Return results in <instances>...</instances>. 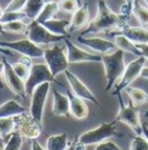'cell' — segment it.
Listing matches in <instances>:
<instances>
[{"mask_svg":"<svg viewBox=\"0 0 148 150\" xmlns=\"http://www.w3.org/2000/svg\"><path fill=\"white\" fill-rule=\"evenodd\" d=\"M46 81H49V83H54L56 81V79L53 78L49 67L46 64H42V63L33 64L31 68H30V72H29L28 78L24 80L27 96H31L33 91L38 85H40L43 83H46Z\"/></svg>","mask_w":148,"mask_h":150,"instance_id":"9","label":"cell"},{"mask_svg":"<svg viewBox=\"0 0 148 150\" xmlns=\"http://www.w3.org/2000/svg\"><path fill=\"white\" fill-rule=\"evenodd\" d=\"M145 2H146V5H147V7H148V0H145Z\"/></svg>","mask_w":148,"mask_h":150,"instance_id":"50","label":"cell"},{"mask_svg":"<svg viewBox=\"0 0 148 150\" xmlns=\"http://www.w3.org/2000/svg\"><path fill=\"white\" fill-rule=\"evenodd\" d=\"M70 147V142L66 133L50 135L46 140V150H66Z\"/></svg>","mask_w":148,"mask_h":150,"instance_id":"23","label":"cell"},{"mask_svg":"<svg viewBox=\"0 0 148 150\" xmlns=\"http://www.w3.org/2000/svg\"><path fill=\"white\" fill-rule=\"evenodd\" d=\"M0 90H1V88H0Z\"/></svg>","mask_w":148,"mask_h":150,"instance_id":"51","label":"cell"},{"mask_svg":"<svg viewBox=\"0 0 148 150\" xmlns=\"http://www.w3.org/2000/svg\"><path fill=\"white\" fill-rule=\"evenodd\" d=\"M95 150H121L114 142L112 141H103L97 144Z\"/></svg>","mask_w":148,"mask_h":150,"instance_id":"36","label":"cell"},{"mask_svg":"<svg viewBox=\"0 0 148 150\" xmlns=\"http://www.w3.org/2000/svg\"><path fill=\"white\" fill-rule=\"evenodd\" d=\"M64 72H65L66 79H67V81H68V84L71 86V91L76 97H79V98H81L83 100H87V101H91L93 104H95L97 106L100 105V103L97 101V99L94 96V93L88 88V86L80 78H77L74 74H72L68 69L65 70Z\"/></svg>","mask_w":148,"mask_h":150,"instance_id":"14","label":"cell"},{"mask_svg":"<svg viewBox=\"0 0 148 150\" xmlns=\"http://www.w3.org/2000/svg\"><path fill=\"white\" fill-rule=\"evenodd\" d=\"M43 58L45 61V64L49 67L53 78H56V76L68 69L70 63L67 59L65 47H60L54 43L52 47L44 50Z\"/></svg>","mask_w":148,"mask_h":150,"instance_id":"4","label":"cell"},{"mask_svg":"<svg viewBox=\"0 0 148 150\" xmlns=\"http://www.w3.org/2000/svg\"><path fill=\"white\" fill-rule=\"evenodd\" d=\"M15 127L14 132L17 133L23 140H35L40 135L42 132V122L35 120L31 115H27L26 113L14 116Z\"/></svg>","mask_w":148,"mask_h":150,"instance_id":"5","label":"cell"},{"mask_svg":"<svg viewBox=\"0 0 148 150\" xmlns=\"http://www.w3.org/2000/svg\"><path fill=\"white\" fill-rule=\"evenodd\" d=\"M137 47H138L139 50L141 51L142 56H145L146 59H148V43H145V44H137Z\"/></svg>","mask_w":148,"mask_h":150,"instance_id":"38","label":"cell"},{"mask_svg":"<svg viewBox=\"0 0 148 150\" xmlns=\"http://www.w3.org/2000/svg\"><path fill=\"white\" fill-rule=\"evenodd\" d=\"M145 63H146V57L145 56H139L137 59L130 62L126 65L123 75L120 77V80L118 81L114 90L112 91V96H117V97L120 96V92L123 90H125L126 87H128L140 76L142 68L145 67Z\"/></svg>","mask_w":148,"mask_h":150,"instance_id":"7","label":"cell"},{"mask_svg":"<svg viewBox=\"0 0 148 150\" xmlns=\"http://www.w3.org/2000/svg\"><path fill=\"white\" fill-rule=\"evenodd\" d=\"M134 0H125V5L121 7V15L128 16L130 18V13H132V6H133Z\"/></svg>","mask_w":148,"mask_h":150,"instance_id":"37","label":"cell"},{"mask_svg":"<svg viewBox=\"0 0 148 150\" xmlns=\"http://www.w3.org/2000/svg\"><path fill=\"white\" fill-rule=\"evenodd\" d=\"M126 93L132 100L133 105H144L148 101V93L146 91L137 87H126Z\"/></svg>","mask_w":148,"mask_h":150,"instance_id":"26","label":"cell"},{"mask_svg":"<svg viewBox=\"0 0 148 150\" xmlns=\"http://www.w3.org/2000/svg\"><path fill=\"white\" fill-rule=\"evenodd\" d=\"M2 25H3L5 32L16 33V34H26L27 28H28V25H26L22 20L10 21V22H6V23H2Z\"/></svg>","mask_w":148,"mask_h":150,"instance_id":"29","label":"cell"},{"mask_svg":"<svg viewBox=\"0 0 148 150\" xmlns=\"http://www.w3.org/2000/svg\"><path fill=\"white\" fill-rule=\"evenodd\" d=\"M49 1H51V0H28L23 8V12L26 13L27 18H29L31 20H36V18L39 15L43 7Z\"/></svg>","mask_w":148,"mask_h":150,"instance_id":"24","label":"cell"},{"mask_svg":"<svg viewBox=\"0 0 148 150\" xmlns=\"http://www.w3.org/2000/svg\"><path fill=\"white\" fill-rule=\"evenodd\" d=\"M26 113V108L20 105L16 100H7L2 105H0V119L3 117H14L16 115Z\"/></svg>","mask_w":148,"mask_h":150,"instance_id":"21","label":"cell"},{"mask_svg":"<svg viewBox=\"0 0 148 150\" xmlns=\"http://www.w3.org/2000/svg\"><path fill=\"white\" fill-rule=\"evenodd\" d=\"M3 87V62H0V88Z\"/></svg>","mask_w":148,"mask_h":150,"instance_id":"40","label":"cell"},{"mask_svg":"<svg viewBox=\"0 0 148 150\" xmlns=\"http://www.w3.org/2000/svg\"><path fill=\"white\" fill-rule=\"evenodd\" d=\"M58 11H59L58 2L51 0V1L46 2V5L43 7V9L40 11L39 15L36 18V21L37 22H39V23H44L45 21L53 19Z\"/></svg>","mask_w":148,"mask_h":150,"instance_id":"25","label":"cell"},{"mask_svg":"<svg viewBox=\"0 0 148 150\" xmlns=\"http://www.w3.org/2000/svg\"><path fill=\"white\" fill-rule=\"evenodd\" d=\"M130 150H148V141L145 139V136L137 135L132 139Z\"/></svg>","mask_w":148,"mask_h":150,"instance_id":"34","label":"cell"},{"mask_svg":"<svg viewBox=\"0 0 148 150\" xmlns=\"http://www.w3.org/2000/svg\"><path fill=\"white\" fill-rule=\"evenodd\" d=\"M26 36L37 45H39V44H52V43H57L59 41H64L65 38H67L66 36L56 35V34L51 33L42 23L37 22L36 20H31V22L28 25Z\"/></svg>","mask_w":148,"mask_h":150,"instance_id":"8","label":"cell"},{"mask_svg":"<svg viewBox=\"0 0 148 150\" xmlns=\"http://www.w3.org/2000/svg\"><path fill=\"white\" fill-rule=\"evenodd\" d=\"M24 18H27V15L23 11H20V12H5L3 11V13L0 18V22L6 23V22H10V21H16V20H23Z\"/></svg>","mask_w":148,"mask_h":150,"instance_id":"32","label":"cell"},{"mask_svg":"<svg viewBox=\"0 0 148 150\" xmlns=\"http://www.w3.org/2000/svg\"><path fill=\"white\" fill-rule=\"evenodd\" d=\"M23 143V139L15 132H13L5 142V146L1 150H20Z\"/></svg>","mask_w":148,"mask_h":150,"instance_id":"28","label":"cell"},{"mask_svg":"<svg viewBox=\"0 0 148 150\" xmlns=\"http://www.w3.org/2000/svg\"><path fill=\"white\" fill-rule=\"evenodd\" d=\"M128 20V16L125 15H118L113 11H111L109 6L104 0L97 1V14L96 16L88 23L87 28L82 32V36L89 33H109L111 30H114L117 28L121 29L126 21Z\"/></svg>","mask_w":148,"mask_h":150,"instance_id":"1","label":"cell"},{"mask_svg":"<svg viewBox=\"0 0 148 150\" xmlns=\"http://www.w3.org/2000/svg\"><path fill=\"white\" fill-rule=\"evenodd\" d=\"M0 45L9 50H14L21 54L22 56H28L30 58H40L44 55V50L39 48L34 42H31L29 38H22V40H17L13 42L0 41Z\"/></svg>","mask_w":148,"mask_h":150,"instance_id":"11","label":"cell"},{"mask_svg":"<svg viewBox=\"0 0 148 150\" xmlns=\"http://www.w3.org/2000/svg\"><path fill=\"white\" fill-rule=\"evenodd\" d=\"M58 6H59V9L63 12L74 13L80 5H79L77 0H60L58 2Z\"/></svg>","mask_w":148,"mask_h":150,"instance_id":"33","label":"cell"},{"mask_svg":"<svg viewBox=\"0 0 148 150\" xmlns=\"http://www.w3.org/2000/svg\"><path fill=\"white\" fill-rule=\"evenodd\" d=\"M145 116H146V117H148V111L146 113H145Z\"/></svg>","mask_w":148,"mask_h":150,"instance_id":"49","label":"cell"},{"mask_svg":"<svg viewBox=\"0 0 148 150\" xmlns=\"http://www.w3.org/2000/svg\"><path fill=\"white\" fill-rule=\"evenodd\" d=\"M47 30H50L51 33L56 34V35H61V36H70V25L71 21L68 20H64V19H51L45 21L44 23H42Z\"/></svg>","mask_w":148,"mask_h":150,"instance_id":"20","label":"cell"},{"mask_svg":"<svg viewBox=\"0 0 148 150\" xmlns=\"http://www.w3.org/2000/svg\"><path fill=\"white\" fill-rule=\"evenodd\" d=\"M118 100H119V105L120 108L117 113L114 121L116 122H124L125 125H127L137 135L142 134V123L140 121V113L139 111L134 107L133 104H128L125 105L121 96H118Z\"/></svg>","mask_w":148,"mask_h":150,"instance_id":"6","label":"cell"},{"mask_svg":"<svg viewBox=\"0 0 148 150\" xmlns=\"http://www.w3.org/2000/svg\"><path fill=\"white\" fill-rule=\"evenodd\" d=\"M141 130H142V135L145 136V139L148 141V126L146 123H142V128H141Z\"/></svg>","mask_w":148,"mask_h":150,"instance_id":"42","label":"cell"},{"mask_svg":"<svg viewBox=\"0 0 148 150\" xmlns=\"http://www.w3.org/2000/svg\"><path fill=\"white\" fill-rule=\"evenodd\" d=\"M2 13H3V9L0 7V18H1V15H2Z\"/></svg>","mask_w":148,"mask_h":150,"instance_id":"47","label":"cell"},{"mask_svg":"<svg viewBox=\"0 0 148 150\" xmlns=\"http://www.w3.org/2000/svg\"><path fill=\"white\" fill-rule=\"evenodd\" d=\"M27 1L28 0H12L6 6V8L3 11L5 12H20V11H23Z\"/></svg>","mask_w":148,"mask_h":150,"instance_id":"35","label":"cell"},{"mask_svg":"<svg viewBox=\"0 0 148 150\" xmlns=\"http://www.w3.org/2000/svg\"><path fill=\"white\" fill-rule=\"evenodd\" d=\"M5 142H6V139L5 137H2L1 135H0V148L2 149L3 148V146H5Z\"/></svg>","mask_w":148,"mask_h":150,"instance_id":"44","label":"cell"},{"mask_svg":"<svg viewBox=\"0 0 148 150\" xmlns=\"http://www.w3.org/2000/svg\"><path fill=\"white\" fill-rule=\"evenodd\" d=\"M12 67H13V70L15 71V74L19 76L21 79L26 80V79L28 78L29 72H30V68H31L30 65L23 63L22 61H19V62L12 64Z\"/></svg>","mask_w":148,"mask_h":150,"instance_id":"31","label":"cell"},{"mask_svg":"<svg viewBox=\"0 0 148 150\" xmlns=\"http://www.w3.org/2000/svg\"><path fill=\"white\" fill-rule=\"evenodd\" d=\"M66 150H76V149H75V143L73 142L72 144H70V147H68Z\"/></svg>","mask_w":148,"mask_h":150,"instance_id":"45","label":"cell"},{"mask_svg":"<svg viewBox=\"0 0 148 150\" xmlns=\"http://www.w3.org/2000/svg\"><path fill=\"white\" fill-rule=\"evenodd\" d=\"M50 84L49 81L43 83L38 85L31 93V103H30V115L39 122L43 120V113L45 103L47 99V94L50 91Z\"/></svg>","mask_w":148,"mask_h":150,"instance_id":"10","label":"cell"},{"mask_svg":"<svg viewBox=\"0 0 148 150\" xmlns=\"http://www.w3.org/2000/svg\"><path fill=\"white\" fill-rule=\"evenodd\" d=\"M5 33V29H3V25L0 22V35H2Z\"/></svg>","mask_w":148,"mask_h":150,"instance_id":"46","label":"cell"},{"mask_svg":"<svg viewBox=\"0 0 148 150\" xmlns=\"http://www.w3.org/2000/svg\"><path fill=\"white\" fill-rule=\"evenodd\" d=\"M114 44L118 49H121L123 51H127V52H131L135 56H142L141 51L139 50V48L137 47L135 43H133L130 38H127L124 34H117L114 35Z\"/></svg>","mask_w":148,"mask_h":150,"instance_id":"22","label":"cell"},{"mask_svg":"<svg viewBox=\"0 0 148 150\" xmlns=\"http://www.w3.org/2000/svg\"><path fill=\"white\" fill-rule=\"evenodd\" d=\"M132 13L137 18V20L141 23L142 27H148V7L140 5L138 1L134 0L132 6Z\"/></svg>","mask_w":148,"mask_h":150,"instance_id":"27","label":"cell"},{"mask_svg":"<svg viewBox=\"0 0 148 150\" xmlns=\"http://www.w3.org/2000/svg\"><path fill=\"white\" fill-rule=\"evenodd\" d=\"M77 2H79V5H81L82 4V0H77Z\"/></svg>","mask_w":148,"mask_h":150,"instance_id":"48","label":"cell"},{"mask_svg":"<svg viewBox=\"0 0 148 150\" xmlns=\"http://www.w3.org/2000/svg\"><path fill=\"white\" fill-rule=\"evenodd\" d=\"M88 21H89V6H88V2H84V4H81L73 13L68 32L71 33L84 27L88 23Z\"/></svg>","mask_w":148,"mask_h":150,"instance_id":"18","label":"cell"},{"mask_svg":"<svg viewBox=\"0 0 148 150\" xmlns=\"http://www.w3.org/2000/svg\"><path fill=\"white\" fill-rule=\"evenodd\" d=\"M140 77H142V78H145V79H148V67H144V68H142Z\"/></svg>","mask_w":148,"mask_h":150,"instance_id":"43","label":"cell"},{"mask_svg":"<svg viewBox=\"0 0 148 150\" xmlns=\"http://www.w3.org/2000/svg\"><path fill=\"white\" fill-rule=\"evenodd\" d=\"M77 42L88 47L89 49H91L96 52L102 54V55L109 54V52H112L118 49L116 47L114 42H111V41H108V40L102 38H84V36L80 35L77 38Z\"/></svg>","mask_w":148,"mask_h":150,"instance_id":"15","label":"cell"},{"mask_svg":"<svg viewBox=\"0 0 148 150\" xmlns=\"http://www.w3.org/2000/svg\"><path fill=\"white\" fill-rule=\"evenodd\" d=\"M3 83L7 85V87L17 97H21L23 99L27 98V93H26V85H24V80L21 79L19 76L15 74V71L13 70L12 64L3 58Z\"/></svg>","mask_w":148,"mask_h":150,"instance_id":"12","label":"cell"},{"mask_svg":"<svg viewBox=\"0 0 148 150\" xmlns=\"http://www.w3.org/2000/svg\"><path fill=\"white\" fill-rule=\"evenodd\" d=\"M116 121L113 120L112 122H105L100 125L98 127L90 129L86 133H82L79 137H77V142L83 144V146H93V144H98L103 141H107L108 139L113 137V136H120L121 134H119L117 132L116 128Z\"/></svg>","mask_w":148,"mask_h":150,"instance_id":"3","label":"cell"},{"mask_svg":"<svg viewBox=\"0 0 148 150\" xmlns=\"http://www.w3.org/2000/svg\"><path fill=\"white\" fill-rule=\"evenodd\" d=\"M0 54L3 55V56H12L10 50L7 49V48H3V47H1V45H0Z\"/></svg>","mask_w":148,"mask_h":150,"instance_id":"41","label":"cell"},{"mask_svg":"<svg viewBox=\"0 0 148 150\" xmlns=\"http://www.w3.org/2000/svg\"><path fill=\"white\" fill-rule=\"evenodd\" d=\"M15 127L14 117H3L0 119V135L5 139H7L13 132Z\"/></svg>","mask_w":148,"mask_h":150,"instance_id":"30","label":"cell"},{"mask_svg":"<svg viewBox=\"0 0 148 150\" xmlns=\"http://www.w3.org/2000/svg\"><path fill=\"white\" fill-rule=\"evenodd\" d=\"M53 103H52V113L57 116H64L68 117L70 116V99L67 94L60 93L58 90L53 88Z\"/></svg>","mask_w":148,"mask_h":150,"instance_id":"17","label":"cell"},{"mask_svg":"<svg viewBox=\"0 0 148 150\" xmlns=\"http://www.w3.org/2000/svg\"><path fill=\"white\" fill-rule=\"evenodd\" d=\"M30 144H31V150H46V148H43L38 142H37V140H31L30 141Z\"/></svg>","mask_w":148,"mask_h":150,"instance_id":"39","label":"cell"},{"mask_svg":"<svg viewBox=\"0 0 148 150\" xmlns=\"http://www.w3.org/2000/svg\"><path fill=\"white\" fill-rule=\"evenodd\" d=\"M64 41H65L66 54H67V59H68L70 64H76V63H82V62H101L102 61L101 55L88 52V51L76 47L68 38H65Z\"/></svg>","mask_w":148,"mask_h":150,"instance_id":"13","label":"cell"},{"mask_svg":"<svg viewBox=\"0 0 148 150\" xmlns=\"http://www.w3.org/2000/svg\"><path fill=\"white\" fill-rule=\"evenodd\" d=\"M120 34H124L135 44L148 43V29H146L145 27H130L125 25L120 29Z\"/></svg>","mask_w":148,"mask_h":150,"instance_id":"19","label":"cell"},{"mask_svg":"<svg viewBox=\"0 0 148 150\" xmlns=\"http://www.w3.org/2000/svg\"><path fill=\"white\" fill-rule=\"evenodd\" d=\"M67 97L70 99V112L72 116L77 120H84L89 115V108L86 101L79 97H76L72 91L67 90Z\"/></svg>","mask_w":148,"mask_h":150,"instance_id":"16","label":"cell"},{"mask_svg":"<svg viewBox=\"0 0 148 150\" xmlns=\"http://www.w3.org/2000/svg\"><path fill=\"white\" fill-rule=\"evenodd\" d=\"M124 52L121 49H117L112 52L101 55L102 63L104 65L105 70V78H107V85L105 91H110L116 84V81L121 77L126 65L124 62Z\"/></svg>","mask_w":148,"mask_h":150,"instance_id":"2","label":"cell"}]
</instances>
